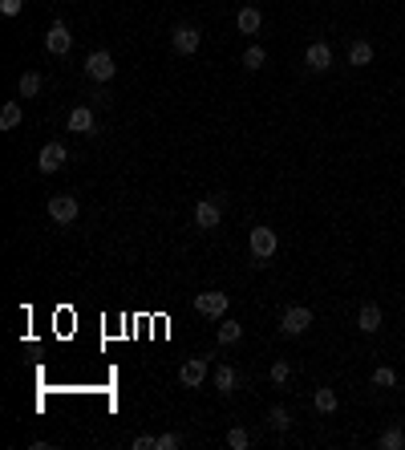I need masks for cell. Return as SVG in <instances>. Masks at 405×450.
I'll return each mask as SVG.
<instances>
[{"mask_svg":"<svg viewBox=\"0 0 405 450\" xmlns=\"http://www.w3.org/2000/svg\"><path fill=\"white\" fill-rule=\"evenodd\" d=\"M219 215H223V199H203L194 207V227L211 231V227H219Z\"/></svg>","mask_w":405,"mask_h":450,"instance_id":"obj_8","label":"cell"},{"mask_svg":"<svg viewBox=\"0 0 405 450\" xmlns=\"http://www.w3.org/2000/svg\"><path fill=\"white\" fill-rule=\"evenodd\" d=\"M227 446L231 450H247L251 446V434H247L243 426H231V430H227Z\"/></svg>","mask_w":405,"mask_h":450,"instance_id":"obj_23","label":"cell"},{"mask_svg":"<svg viewBox=\"0 0 405 450\" xmlns=\"http://www.w3.org/2000/svg\"><path fill=\"white\" fill-rule=\"evenodd\" d=\"M401 446H405V430L401 426H389L381 434V450H401Z\"/></svg>","mask_w":405,"mask_h":450,"instance_id":"obj_21","label":"cell"},{"mask_svg":"<svg viewBox=\"0 0 405 450\" xmlns=\"http://www.w3.org/2000/svg\"><path fill=\"white\" fill-rule=\"evenodd\" d=\"M275 248H280V240L272 227H251V260L256 264H268L275 256Z\"/></svg>","mask_w":405,"mask_h":450,"instance_id":"obj_2","label":"cell"},{"mask_svg":"<svg viewBox=\"0 0 405 450\" xmlns=\"http://www.w3.org/2000/svg\"><path fill=\"white\" fill-rule=\"evenodd\" d=\"M235 386H239V373L231 370V365H219V370H215V389H219V394H235Z\"/></svg>","mask_w":405,"mask_h":450,"instance_id":"obj_15","label":"cell"},{"mask_svg":"<svg viewBox=\"0 0 405 450\" xmlns=\"http://www.w3.org/2000/svg\"><path fill=\"white\" fill-rule=\"evenodd\" d=\"M235 25H239V32H259V25H263V16H259V8H251V4H243L239 16H235Z\"/></svg>","mask_w":405,"mask_h":450,"instance_id":"obj_14","label":"cell"},{"mask_svg":"<svg viewBox=\"0 0 405 450\" xmlns=\"http://www.w3.org/2000/svg\"><path fill=\"white\" fill-rule=\"evenodd\" d=\"M263 61H268V53H263L259 45H247V53H243V69L256 73V69H263Z\"/></svg>","mask_w":405,"mask_h":450,"instance_id":"obj_22","label":"cell"},{"mask_svg":"<svg viewBox=\"0 0 405 450\" xmlns=\"http://www.w3.org/2000/svg\"><path fill=\"white\" fill-rule=\"evenodd\" d=\"M113 73H118V65H113V57L106 53V49H97V53H89V57H85V78L110 81Z\"/></svg>","mask_w":405,"mask_h":450,"instance_id":"obj_3","label":"cell"},{"mask_svg":"<svg viewBox=\"0 0 405 450\" xmlns=\"http://www.w3.org/2000/svg\"><path fill=\"white\" fill-rule=\"evenodd\" d=\"M312 406H316V414H332V410H337V394H332L328 386H320L316 398H312Z\"/></svg>","mask_w":405,"mask_h":450,"instance_id":"obj_18","label":"cell"},{"mask_svg":"<svg viewBox=\"0 0 405 450\" xmlns=\"http://www.w3.org/2000/svg\"><path fill=\"white\" fill-rule=\"evenodd\" d=\"M268 422H272V430H280V434L292 426V418H288V410H284V406H272V410H268Z\"/></svg>","mask_w":405,"mask_h":450,"instance_id":"obj_25","label":"cell"},{"mask_svg":"<svg viewBox=\"0 0 405 450\" xmlns=\"http://www.w3.org/2000/svg\"><path fill=\"white\" fill-rule=\"evenodd\" d=\"M20 118H25V114H20V106H16V102H8V106L0 110V130H16V126H20Z\"/></svg>","mask_w":405,"mask_h":450,"instance_id":"obj_20","label":"cell"},{"mask_svg":"<svg viewBox=\"0 0 405 450\" xmlns=\"http://www.w3.org/2000/svg\"><path fill=\"white\" fill-rule=\"evenodd\" d=\"M199 41H203V37H199L194 25H178V29L170 32V45H175V53H182V57H191L194 49H199Z\"/></svg>","mask_w":405,"mask_h":450,"instance_id":"obj_10","label":"cell"},{"mask_svg":"<svg viewBox=\"0 0 405 450\" xmlns=\"http://www.w3.org/2000/svg\"><path fill=\"white\" fill-rule=\"evenodd\" d=\"M130 446H134V450H158V438H154V434H138Z\"/></svg>","mask_w":405,"mask_h":450,"instance_id":"obj_27","label":"cell"},{"mask_svg":"<svg viewBox=\"0 0 405 450\" xmlns=\"http://www.w3.org/2000/svg\"><path fill=\"white\" fill-rule=\"evenodd\" d=\"M288 377H292V365H288V361H275V365H272V382H275V386H284Z\"/></svg>","mask_w":405,"mask_h":450,"instance_id":"obj_26","label":"cell"},{"mask_svg":"<svg viewBox=\"0 0 405 450\" xmlns=\"http://www.w3.org/2000/svg\"><path fill=\"white\" fill-rule=\"evenodd\" d=\"M243 337V324L239 321H219V345H235Z\"/></svg>","mask_w":405,"mask_h":450,"instance_id":"obj_19","label":"cell"},{"mask_svg":"<svg viewBox=\"0 0 405 450\" xmlns=\"http://www.w3.org/2000/svg\"><path fill=\"white\" fill-rule=\"evenodd\" d=\"M203 377H207V357H191V361H182L178 382H182L187 389H199V386H203Z\"/></svg>","mask_w":405,"mask_h":450,"instance_id":"obj_9","label":"cell"},{"mask_svg":"<svg viewBox=\"0 0 405 450\" xmlns=\"http://www.w3.org/2000/svg\"><path fill=\"white\" fill-rule=\"evenodd\" d=\"M65 159H69V150H65L61 142H45V150H41V159H37V166L45 171V175H53V171H61Z\"/></svg>","mask_w":405,"mask_h":450,"instance_id":"obj_11","label":"cell"},{"mask_svg":"<svg viewBox=\"0 0 405 450\" xmlns=\"http://www.w3.org/2000/svg\"><path fill=\"white\" fill-rule=\"evenodd\" d=\"M227 292H199L194 296V308L203 312V317H211V321H223V312H227Z\"/></svg>","mask_w":405,"mask_h":450,"instance_id":"obj_4","label":"cell"},{"mask_svg":"<svg viewBox=\"0 0 405 450\" xmlns=\"http://www.w3.org/2000/svg\"><path fill=\"white\" fill-rule=\"evenodd\" d=\"M304 65L308 69H316V73L332 69V45H328V41H312V45L304 49Z\"/></svg>","mask_w":405,"mask_h":450,"instance_id":"obj_7","label":"cell"},{"mask_svg":"<svg viewBox=\"0 0 405 450\" xmlns=\"http://www.w3.org/2000/svg\"><path fill=\"white\" fill-rule=\"evenodd\" d=\"M20 8H25V0H0V13L4 16H16Z\"/></svg>","mask_w":405,"mask_h":450,"instance_id":"obj_29","label":"cell"},{"mask_svg":"<svg viewBox=\"0 0 405 450\" xmlns=\"http://www.w3.org/2000/svg\"><path fill=\"white\" fill-rule=\"evenodd\" d=\"M178 446H182L178 434H158V450H178Z\"/></svg>","mask_w":405,"mask_h":450,"instance_id":"obj_28","label":"cell"},{"mask_svg":"<svg viewBox=\"0 0 405 450\" xmlns=\"http://www.w3.org/2000/svg\"><path fill=\"white\" fill-rule=\"evenodd\" d=\"M373 386H377V389H389V386H397V373L389 370V365H377V370H373Z\"/></svg>","mask_w":405,"mask_h":450,"instance_id":"obj_24","label":"cell"},{"mask_svg":"<svg viewBox=\"0 0 405 450\" xmlns=\"http://www.w3.org/2000/svg\"><path fill=\"white\" fill-rule=\"evenodd\" d=\"M356 329L361 333H381V305H361V312H356Z\"/></svg>","mask_w":405,"mask_h":450,"instance_id":"obj_12","label":"cell"},{"mask_svg":"<svg viewBox=\"0 0 405 450\" xmlns=\"http://www.w3.org/2000/svg\"><path fill=\"white\" fill-rule=\"evenodd\" d=\"M41 85H45V81H41V73H20V81H16V90H20V97H37L41 94Z\"/></svg>","mask_w":405,"mask_h":450,"instance_id":"obj_16","label":"cell"},{"mask_svg":"<svg viewBox=\"0 0 405 450\" xmlns=\"http://www.w3.org/2000/svg\"><path fill=\"white\" fill-rule=\"evenodd\" d=\"M94 110L89 106H77V110H69V130L73 134H94Z\"/></svg>","mask_w":405,"mask_h":450,"instance_id":"obj_13","label":"cell"},{"mask_svg":"<svg viewBox=\"0 0 405 450\" xmlns=\"http://www.w3.org/2000/svg\"><path fill=\"white\" fill-rule=\"evenodd\" d=\"M308 324H312V308L292 305V308H284V317H280V333H284V337H300V333H308Z\"/></svg>","mask_w":405,"mask_h":450,"instance_id":"obj_1","label":"cell"},{"mask_svg":"<svg viewBox=\"0 0 405 450\" xmlns=\"http://www.w3.org/2000/svg\"><path fill=\"white\" fill-rule=\"evenodd\" d=\"M373 61V45L369 41H353L349 45V65H369Z\"/></svg>","mask_w":405,"mask_h":450,"instance_id":"obj_17","label":"cell"},{"mask_svg":"<svg viewBox=\"0 0 405 450\" xmlns=\"http://www.w3.org/2000/svg\"><path fill=\"white\" fill-rule=\"evenodd\" d=\"M77 199H73V195H53V199H49V219H53V224H73V219H77Z\"/></svg>","mask_w":405,"mask_h":450,"instance_id":"obj_5","label":"cell"},{"mask_svg":"<svg viewBox=\"0 0 405 450\" xmlns=\"http://www.w3.org/2000/svg\"><path fill=\"white\" fill-rule=\"evenodd\" d=\"M45 49L53 53V57H65V53L73 49V32L65 29L61 20H57V25H49V32H45Z\"/></svg>","mask_w":405,"mask_h":450,"instance_id":"obj_6","label":"cell"}]
</instances>
